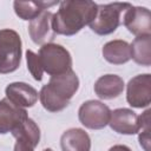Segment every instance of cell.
Returning a JSON list of instances; mask_svg holds the SVG:
<instances>
[{
	"mask_svg": "<svg viewBox=\"0 0 151 151\" xmlns=\"http://www.w3.org/2000/svg\"><path fill=\"white\" fill-rule=\"evenodd\" d=\"M124 91V80L117 74H104L94 83L96 94L104 100L119 97Z\"/></svg>",
	"mask_w": 151,
	"mask_h": 151,
	"instance_id": "5bb4252c",
	"label": "cell"
},
{
	"mask_svg": "<svg viewBox=\"0 0 151 151\" xmlns=\"http://www.w3.org/2000/svg\"><path fill=\"white\" fill-rule=\"evenodd\" d=\"M59 4L58 1H14L13 7L15 14L22 20H33L42 11Z\"/></svg>",
	"mask_w": 151,
	"mask_h": 151,
	"instance_id": "e0dca14e",
	"label": "cell"
},
{
	"mask_svg": "<svg viewBox=\"0 0 151 151\" xmlns=\"http://www.w3.org/2000/svg\"><path fill=\"white\" fill-rule=\"evenodd\" d=\"M12 136L15 138L14 151H34L40 140V129L33 119L27 118Z\"/></svg>",
	"mask_w": 151,
	"mask_h": 151,
	"instance_id": "7c38bea8",
	"label": "cell"
},
{
	"mask_svg": "<svg viewBox=\"0 0 151 151\" xmlns=\"http://www.w3.org/2000/svg\"><path fill=\"white\" fill-rule=\"evenodd\" d=\"M110 127L120 134H136L140 131L139 116L130 109H116L111 111Z\"/></svg>",
	"mask_w": 151,
	"mask_h": 151,
	"instance_id": "30bf717a",
	"label": "cell"
},
{
	"mask_svg": "<svg viewBox=\"0 0 151 151\" xmlns=\"http://www.w3.org/2000/svg\"><path fill=\"white\" fill-rule=\"evenodd\" d=\"M5 93L6 98L9 101H12L15 106L21 109L32 107L37 103L39 97L38 91L33 86L21 81L8 84L5 88Z\"/></svg>",
	"mask_w": 151,
	"mask_h": 151,
	"instance_id": "4fadbf2b",
	"label": "cell"
},
{
	"mask_svg": "<svg viewBox=\"0 0 151 151\" xmlns=\"http://www.w3.org/2000/svg\"><path fill=\"white\" fill-rule=\"evenodd\" d=\"M26 61H27V68H28L29 73L32 74V77L37 81H40L42 79L44 71H42L38 54L31 50H27L26 51Z\"/></svg>",
	"mask_w": 151,
	"mask_h": 151,
	"instance_id": "d6986e66",
	"label": "cell"
},
{
	"mask_svg": "<svg viewBox=\"0 0 151 151\" xmlns=\"http://www.w3.org/2000/svg\"><path fill=\"white\" fill-rule=\"evenodd\" d=\"M139 133V144L145 151H150V126L140 129Z\"/></svg>",
	"mask_w": 151,
	"mask_h": 151,
	"instance_id": "ffe728a7",
	"label": "cell"
},
{
	"mask_svg": "<svg viewBox=\"0 0 151 151\" xmlns=\"http://www.w3.org/2000/svg\"><path fill=\"white\" fill-rule=\"evenodd\" d=\"M111 116L110 107L99 100H87L78 110L79 122L87 129L100 130L109 125Z\"/></svg>",
	"mask_w": 151,
	"mask_h": 151,
	"instance_id": "8992f818",
	"label": "cell"
},
{
	"mask_svg": "<svg viewBox=\"0 0 151 151\" xmlns=\"http://www.w3.org/2000/svg\"><path fill=\"white\" fill-rule=\"evenodd\" d=\"M97 4L88 0H66L59 2V9L52 15V29L55 34L71 37L94 19Z\"/></svg>",
	"mask_w": 151,
	"mask_h": 151,
	"instance_id": "6da1fadb",
	"label": "cell"
},
{
	"mask_svg": "<svg viewBox=\"0 0 151 151\" xmlns=\"http://www.w3.org/2000/svg\"><path fill=\"white\" fill-rule=\"evenodd\" d=\"M126 100L136 109H143L151 103V74L143 73L129 80L126 86Z\"/></svg>",
	"mask_w": 151,
	"mask_h": 151,
	"instance_id": "52a82bcc",
	"label": "cell"
},
{
	"mask_svg": "<svg viewBox=\"0 0 151 151\" xmlns=\"http://www.w3.org/2000/svg\"><path fill=\"white\" fill-rule=\"evenodd\" d=\"M28 118L25 109L15 106L7 98L0 100V134L14 132Z\"/></svg>",
	"mask_w": 151,
	"mask_h": 151,
	"instance_id": "9c48e42d",
	"label": "cell"
},
{
	"mask_svg": "<svg viewBox=\"0 0 151 151\" xmlns=\"http://www.w3.org/2000/svg\"><path fill=\"white\" fill-rule=\"evenodd\" d=\"M131 47V59L142 66L151 65V35L136 37Z\"/></svg>",
	"mask_w": 151,
	"mask_h": 151,
	"instance_id": "ac0fdd59",
	"label": "cell"
},
{
	"mask_svg": "<svg viewBox=\"0 0 151 151\" xmlns=\"http://www.w3.org/2000/svg\"><path fill=\"white\" fill-rule=\"evenodd\" d=\"M101 54L107 63L113 65H123L131 59V47L127 41L116 39L106 42L103 46Z\"/></svg>",
	"mask_w": 151,
	"mask_h": 151,
	"instance_id": "2e32d148",
	"label": "cell"
},
{
	"mask_svg": "<svg viewBox=\"0 0 151 151\" xmlns=\"http://www.w3.org/2000/svg\"><path fill=\"white\" fill-rule=\"evenodd\" d=\"M21 38L11 28L0 29V74L12 73L21 63Z\"/></svg>",
	"mask_w": 151,
	"mask_h": 151,
	"instance_id": "277c9868",
	"label": "cell"
},
{
	"mask_svg": "<svg viewBox=\"0 0 151 151\" xmlns=\"http://www.w3.org/2000/svg\"><path fill=\"white\" fill-rule=\"evenodd\" d=\"M60 146L63 151H90L91 138L85 130L72 127L61 134Z\"/></svg>",
	"mask_w": 151,
	"mask_h": 151,
	"instance_id": "9a60e30c",
	"label": "cell"
},
{
	"mask_svg": "<svg viewBox=\"0 0 151 151\" xmlns=\"http://www.w3.org/2000/svg\"><path fill=\"white\" fill-rule=\"evenodd\" d=\"M132 5L129 2H111L97 6L94 19L90 22V28L98 35L113 33L122 22V14Z\"/></svg>",
	"mask_w": 151,
	"mask_h": 151,
	"instance_id": "3957f363",
	"label": "cell"
},
{
	"mask_svg": "<svg viewBox=\"0 0 151 151\" xmlns=\"http://www.w3.org/2000/svg\"><path fill=\"white\" fill-rule=\"evenodd\" d=\"M79 88V78L73 70L63 74L52 76L50 81L39 92L42 107L50 112H59L66 109L70 100Z\"/></svg>",
	"mask_w": 151,
	"mask_h": 151,
	"instance_id": "7a4b0ae2",
	"label": "cell"
},
{
	"mask_svg": "<svg viewBox=\"0 0 151 151\" xmlns=\"http://www.w3.org/2000/svg\"><path fill=\"white\" fill-rule=\"evenodd\" d=\"M42 151H53L52 149H45V150H42Z\"/></svg>",
	"mask_w": 151,
	"mask_h": 151,
	"instance_id": "7402d4cb",
	"label": "cell"
},
{
	"mask_svg": "<svg viewBox=\"0 0 151 151\" xmlns=\"http://www.w3.org/2000/svg\"><path fill=\"white\" fill-rule=\"evenodd\" d=\"M109 151H132V150L129 146H126V145L117 144V145H113L112 147H110Z\"/></svg>",
	"mask_w": 151,
	"mask_h": 151,
	"instance_id": "44dd1931",
	"label": "cell"
},
{
	"mask_svg": "<svg viewBox=\"0 0 151 151\" xmlns=\"http://www.w3.org/2000/svg\"><path fill=\"white\" fill-rule=\"evenodd\" d=\"M42 67L47 74L58 76L72 70V57L70 52L61 45L48 42L42 45L37 53Z\"/></svg>",
	"mask_w": 151,
	"mask_h": 151,
	"instance_id": "5b68a950",
	"label": "cell"
},
{
	"mask_svg": "<svg viewBox=\"0 0 151 151\" xmlns=\"http://www.w3.org/2000/svg\"><path fill=\"white\" fill-rule=\"evenodd\" d=\"M123 24L136 37L151 35V13L146 7L131 6L124 12Z\"/></svg>",
	"mask_w": 151,
	"mask_h": 151,
	"instance_id": "ba28073f",
	"label": "cell"
},
{
	"mask_svg": "<svg viewBox=\"0 0 151 151\" xmlns=\"http://www.w3.org/2000/svg\"><path fill=\"white\" fill-rule=\"evenodd\" d=\"M52 15L53 13L46 9L29 21L28 33L34 44L42 46L54 39L55 33L52 29Z\"/></svg>",
	"mask_w": 151,
	"mask_h": 151,
	"instance_id": "8fae6325",
	"label": "cell"
}]
</instances>
